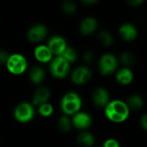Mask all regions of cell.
Listing matches in <instances>:
<instances>
[{"instance_id":"obj_1","label":"cell","mask_w":147,"mask_h":147,"mask_svg":"<svg viewBox=\"0 0 147 147\" xmlns=\"http://www.w3.org/2000/svg\"><path fill=\"white\" fill-rule=\"evenodd\" d=\"M130 112L127 102L120 99L111 100L104 109L106 118L113 123L125 122L128 119Z\"/></svg>"},{"instance_id":"obj_2","label":"cell","mask_w":147,"mask_h":147,"mask_svg":"<svg viewBox=\"0 0 147 147\" xmlns=\"http://www.w3.org/2000/svg\"><path fill=\"white\" fill-rule=\"evenodd\" d=\"M83 106V100L80 95L75 91H68L65 93L59 102V108L62 115L69 117L81 111Z\"/></svg>"},{"instance_id":"obj_3","label":"cell","mask_w":147,"mask_h":147,"mask_svg":"<svg viewBox=\"0 0 147 147\" xmlns=\"http://www.w3.org/2000/svg\"><path fill=\"white\" fill-rule=\"evenodd\" d=\"M5 68L13 76H22L28 70V60L23 53H13L9 54Z\"/></svg>"},{"instance_id":"obj_4","label":"cell","mask_w":147,"mask_h":147,"mask_svg":"<svg viewBox=\"0 0 147 147\" xmlns=\"http://www.w3.org/2000/svg\"><path fill=\"white\" fill-rule=\"evenodd\" d=\"M36 115V108L28 101L20 102L13 109V117L15 121L20 124L30 123L34 121Z\"/></svg>"},{"instance_id":"obj_5","label":"cell","mask_w":147,"mask_h":147,"mask_svg":"<svg viewBox=\"0 0 147 147\" xmlns=\"http://www.w3.org/2000/svg\"><path fill=\"white\" fill-rule=\"evenodd\" d=\"M48 68L52 77L59 80L69 77L71 71V65L62 56L54 57L49 63Z\"/></svg>"},{"instance_id":"obj_6","label":"cell","mask_w":147,"mask_h":147,"mask_svg":"<svg viewBox=\"0 0 147 147\" xmlns=\"http://www.w3.org/2000/svg\"><path fill=\"white\" fill-rule=\"evenodd\" d=\"M119 64L118 58L115 54L111 53H105L101 55L98 60V70L101 75L108 77L116 72Z\"/></svg>"},{"instance_id":"obj_7","label":"cell","mask_w":147,"mask_h":147,"mask_svg":"<svg viewBox=\"0 0 147 147\" xmlns=\"http://www.w3.org/2000/svg\"><path fill=\"white\" fill-rule=\"evenodd\" d=\"M49 30L44 23H35L31 25L26 33L27 40L32 44H40L48 37Z\"/></svg>"},{"instance_id":"obj_8","label":"cell","mask_w":147,"mask_h":147,"mask_svg":"<svg viewBox=\"0 0 147 147\" xmlns=\"http://www.w3.org/2000/svg\"><path fill=\"white\" fill-rule=\"evenodd\" d=\"M92 76H93V72L90 68V66L82 65L71 70L69 77L73 84L81 86L88 84L91 80Z\"/></svg>"},{"instance_id":"obj_9","label":"cell","mask_w":147,"mask_h":147,"mask_svg":"<svg viewBox=\"0 0 147 147\" xmlns=\"http://www.w3.org/2000/svg\"><path fill=\"white\" fill-rule=\"evenodd\" d=\"M46 44L47 45L54 57L62 56V54L68 47L65 38L59 34H54L50 36L47 39Z\"/></svg>"},{"instance_id":"obj_10","label":"cell","mask_w":147,"mask_h":147,"mask_svg":"<svg viewBox=\"0 0 147 147\" xmlns=\"http://www.w3.org/2000/svg\"><path fill=\"white\" fill-rule=\"evenodd\" d=\"M71 119L72 127L79 130L80 132L88 130L93 124L92 116L89 113L84 111H79L78 113L71 116Z\"/></svg>"},{"instance_id":"obj_11","label":"cell","mask_w":147,"mask_h":147,"mask_svg":"<svg viewBox=\"0 0 147 147\" xmlns=\"http://www.w3.org/2000/svg\"><path fill=\"white\" fill-rule=\"evenodd\" d=\"M33 56L34 59L40 65H49V63L54 58L53 54L46 43L36 45L33 50Z\"/></svg>"},{"instance_id":"obj_12","label":"cell","mask_w":147,"mask_h":147,"mask_svg":"<svg viewBox=\"0 0 147 147\" xmlns=\"http://www.w3.org/2000/svg\"><path fill=\"white\" fill-rule=\"evenodd\" d=\"M110 101L109 92L105 87L99 86L94 90L92 93V102L96 108L104 109Z\"/></svg>"},{"instance_id":"obj_13","label":"cell","mask_w":147,"mask_h":147,"mask_svg":"<svg viewBox=\"0 0 147 147\" xmlns=\"http://www.w3.org/2000/svg\"><path fill=\"white\" fill-rule=\"evenodd\" d=\"M98 28V21L94 16L84 17L78 25V31L84 36H89L94 34Z\"/></svg>"},{"instance_id":"obj_14","label":"cell","mask_w":147,"mask_h":147,"mask_svg":"<svg viewBox=\"0 0 147 147\" xmlns=\"http://www.w3.org/2000/svg\"><path fill=\"white\" fill-rule=\"evenodd\" d=\"M51 90L47 86H39L37 87V89L34 90L33 96H32V99H31V102L32 104L37 108L38 106L48 102L50 98H51Z\"/></svg>"},{"instance_id":"obj_15","label":"cell","mask_w":147,"mask_h":147,"mask_svg":"<svg viewBox=\"0 0 147 147\" xmlns=\"http://www.w3.org/2000/svg\"><path fill=\"white\" fill-rule=\"evenodd\" d=\"M118 33L123 40L127 42H131L137 38L139 32L135 25L130 22H125L119 27Z\"/></svg>"},{"instance_id":"obj_16","label":"cell","mask_w":147,"mask_h":147,"mask_svg":"<svg viewBox=\"0 0 147 147\" xmlns=\"http://www.w3.org/2000/svg\"><path fill=\"white\" fill-rule=\"evenodd\" d=\"M28 80L36 86H41L47 78V72L41 65H34L28 71Z\"/></svg>"},{"instance_id":"obj_17","label":"cell","mask_w":147,"mask_h":147,"mask_svg":"<svg viewBox=\"0 0 147 147\" xmlns=\"http://www.w3.org/2000/svg\"><path fill=\"white\" fill-rule=\"evenodd\" d=\"M134 79V73L133 70L129 67H121L115 72V80L116 82L122 85L127 86L133 83Z\"/></svg>"},{"instance_id":"obj_18","label":"cell","mask_w":147,"mask_h":147,"mask_svg":"<svg viewBox=\"0 0 147 147\" xmlns=\"http://www.w3.org/2000/svg\"><path fill=\"white\" fill-rule=\"evenodd\" d=\"M77 142L81 147H93L96 143L94 134L89 131H81L77 136Z\"/></svg>"},{"instance_id":"obj_19","label":"cell","mask_w":147,"mask_h":147,"mask_svg":"<svg viewBox=\"0 0 147 147\" xmlns=\"http://www.w3.org/2000/svg\"><path fill=\"white\" fill-rule=\"evenodd\" d=\"M126 102H127L130 111H134V112H137V111L140 110L144 106V99L139 94L131 95L127 98Z\"/></svg>"},{"instance_id":"obj_20","label":"cell","mask_w":147,"mask_h":147,"mask_svg":"<svg viewBox=\"0 0 147 147\" xmlns=\"http://www.w3.org/2000/svg\"><path fill=\"white\" fill-rule=\"evenodd\" d=\"M57 127L63 134H68L72 129V123L71 117L61 115L57 121Z\"/></svg>"},{"instance_id":"obj_21","label":"cell","mask_w":147,"mask_h":147,"mask_svg":"<svg viewBox=\"0 0 147 147\" xmlns=\"http://www.w3.org/2000/svg\"><path fill=\"white\" fill-rule=\"evenodd\" d=\"M97 38H98L100 44L102 45L103 47H111L115 41V38H114V35L112 34V33L110 31L105 30V29H102L98 33Z\"/></svg>"},{"instance_id":"obj_22","label":"cell","mask_w":147,"mask_h":147,"mask_svg":"<svg viewBox=\"0 0 147 147\" xmlns=\"http://www.w3.org/2000/svg\"><path fill=\"white\" fill-rule=\"evenodd\" d=\"M118 60L119 63L121 64L124 67H131L132 65H134L136 62V58L135 55L128 51H125L122 52L119 57H118Z\"/></svg>"},{"instance_id":"obj_23","label":"cell","mask_w":147,"mask_h":147,"mask_svg":"<svg viewBox=\"0 0 147 147\" xmlns=\"http://www.w3.org/2000/svg\"><path fill=\"white\" fill-rule=\"evenodd\" d=\"M36 113L42 118H49L54 113V107L50 102H48L38 106L36 108Z\"/></svg>"},{"instance_id":"obj_24","label":"cell","mask_w":147,"mask_h":147,"mask_svg":"<svg viewBox=\"0 0 147 147\" xmlns=\"http://www.w3.org/2000/svg\"><path fill=\"white\" fill-rule=\"evenodd\" d=\"M62 57L65 60H67L71 65H72L78 59V53L73 47L68 46L64 53L62 54Z\"/></svg>"},{"instance_id":"obj_25","label":"cell","mask_w":147,"mask_h":147,"mask_svg":"<svg viewBox=\"0 0 147 147\" xmlns=\"http://www.w3.org/2000/svg\"><path fill=\"white\" fill-rule=\"evenodd\" d=\"M61 9L64 14L67 16H73L77 12V5L74 2L71 0H65L61 4Z\"/></svg>"},{"instance_id":"obj_26","label":"cell","mask_w":147,"mask_h":147,"mask_svg":"<svg viewBox=\"0 0 147 147\" xmlns=\"http://www.w3.org/2000/svg\"><path fill=\"white\" fill-rule=\"evenodd\" d=\"M83 61L84 62L85 65H89L90 64H91L94 59H95V53L92 51H86L84 53L83 56H82Z\"/></svg>"},{"instance_id":"obj_27","label":"cell","mask_w":147,"mask_h":147,"mask_svg":"<svg viewBox=\"0 0 147 147\" xmlns=\"http://www.w3.org/2000/svg\"><path fill=\"white\" fill-rule=\"evenodd\" d=\"M102 147H121V143L114 138H109L103 142Z\"/></svg>"},{"instance_id":"obj_28","label":"cell","mask_w":147,"mask_h":147,"mask_svg":"<svg viewBox=\"0 0 147 147\" xmlns=\"http://www.w3.org/2000/svg\"><path fill=\"white\" fill-rule=\"evenodd\" d=\"M9 53L7 52L6 50H3V49H0V65H4L5 66V64L9 59Z\"/></svg>"},{"instance_id":"obj_29","label":"cell","mask_w":147,"mask_h":147,"mask_svg":"<svg viewBox=\"0 0 147 147\" xmlns=\"http://www.w3.org/2000/svg\"><path fill=\"white\" fill-rule=\"evenodd\" d=\"M140 123L142 129L147 132V113L142 115V116L140 117Z\"/></svg>"},{"instance_id":"obj_30","label":"cell","mask_w":147,"mask_h":147,"mask_svg":"<svg viewBox=\"0 0 147 147\" xmlns=\"http://www.w3.org/2000/svg\"><path fill=\"white\" fill-rule=\"evenodd\" d=\"M127 3L132 7H139V6H141L145 3V1L144 0H127Z\"/></svg>"},{"instance_id":"obj_31","label":"cell","mask_w":147,"mask_h":147,"mask_svg":"<svg viewBox=\"0 0 147 147\" xmlns=\"http://www.w3.org/2000/svg\"><path fill=\"white\" fill-rule=\"evenodd\" d=\"M82 3L85 6L90 7V6H94L96 3H98V1L97 0H83Z\"/></svg>"}]
</instances>
